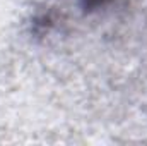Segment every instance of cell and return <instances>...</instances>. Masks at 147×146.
I'll return each mask as SVG.
<instances>
[{
  "label": "cell",
  "instance_id": "1",
  "mask_svg": "<svg viewBox=\"0 0 147 146\" xmlns=\"http://www.w3.org/2000/svg\"><path fill=\"white\" fill-rule=\"evenodd\" d=\"M82 2H84V7H86V9L92 10V9H98V7L105 5L108 0H82Z\"/></svg>",
  "mask_w": 147,
  "mask_h": 146
}]
</instances>
